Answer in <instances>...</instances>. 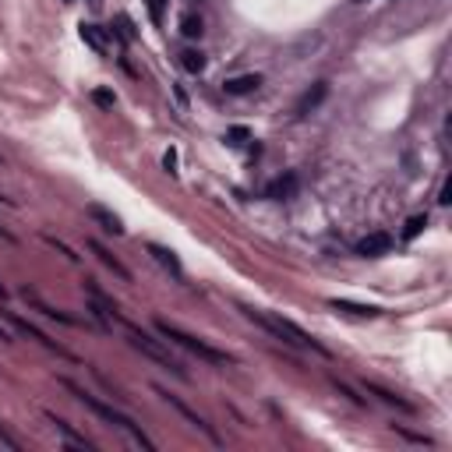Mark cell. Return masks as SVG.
<instances>
[{
  "label": "cell",
  "instance_id": "20",
  "mask_svg": "<svg viewBox=\"0 0 452 452\" xmlns=\"http://www.w3.org/2000/svg\"><path fill=\"white\" fill-rule=\"evenodd\" d=\"M180 64H184V71L201 75V71H205V54H201V50H184V54H180Z\"/></svg>",
  "mask_w": 452,
  "mask_h": 452
},
{
  "label": "cell",
  "instance_id": "5",
  "mask_svg": "<svg viewBox=\"0 0 452 452\" xmlns=\"http://www.w3.org/2000/svg\"><path fill=\"white\" fill-rule=\"evenodd\" d=\"M8 322H11V325H15V329H18L22 336H29V339H36L39 346H46L50 353H57V357H64V360H78V357H75V353H71L68 346H61V343H54V339H50L46 332H39V329H36L32 322H25V318H18L15 311H8Z\"/></svg>",
  "mask_w": 452,
  "mask_h": 452
},
{
  "label": "cell",
  "instance_id": "4",
  "mask_svg": "<svg viewBox=\"0 0 452 452\" xmlns=\"http://www.w3.org/2000/svg\"><path fill=\"white\" fill-rule=\"evenodd\" d=\"M120 329H124L127 343H131L134 350H142L149 360H156L159 368H166V371H170V375H177V378H187V371H184V368H180V364L170 357V350H163V343H159V339H152L149 332H142L138 325H131V322H124V318H120Z\"/></svg>",
  "mask_w": 452,
  "mask_h": 452
},
{
  "label": "cell",
  "instance_id": "28",
  "mask_svg": "<svg viewBox=\"0 0 452 452\" xmlns=\"http://www.w3.org/2000/svg\"><path fill=\"white\" fill-rule=\"evenodd\" d=\"M452 201V187H448V180L441 184V191H438V205H448Z\"/></svg>",
  "mask_w": 452,
  "mask_h": 452
},
{
  "label": "cell",
  "instance_id": "2",
  "mask_svg": "<svg viewBox=\"0 0 452 452\" xmlns=\"http://www.w3.org/2000/svg\"><path fill=\"white\" fill-rule=\"evenodd\" d=\"M244 311V318H251L255 325H262L269 336H276V339H283L287 346H311V350H318V353H329L315 336H308L301 325H294L290 318H283V315H272V311H258V308H241Z\"/></svg>",
  "mask_w": 452,
  "mask_h": 452
},
{
  "label": "cell",
  "instance_id": "29",
  "mask_svg": "<svg viewBox=\"0 0 452 452\" xmlns=\"http://www.w3.org/2000/svg\"><path fill=\"white\" fill-rule=\"evenodd\" d=\"M0 237H4V241H15V234H11V230H4V226H0Z\"/></svg>",
  "mask_w": 452,
  "mask_h": 452
},
{
  "label": "cell",
  "instance_id": "23",
  "mask_svg": "<svg viewBox=\"0 0 452 452\" xmlns=\"http://www.w3.org/2000/svg\"><path fill=\"white\" fill-rule=\"evenodd\" d=\"M43 241H46V244H50V248H57V251H61V255H64V258H68V262H75V265H78V262H82V258H78V255H75V251H71V248H68V244H64V241H57V237H50V234H43Z\"/></svg>",
  "mask_w": 452,
  "mask_h": 452
},
{
  "label": "cell",
  "instance_id": "6",
  "mask_svg": "<svg viewBox=\"0 0 452 452\" xmlns=\"http://www.w3.org/2000/svg\"><path fill=\"white\" fill-rule=\"evenodd\" d=\"M156 396H163V399H166V403H170V406H173V410H177V413H180V417H187V420H191V424H194V427H198V431H205V434H208V438H212V441H219V434H215V431H212V424H205V420H201V417H198V413H194V410H191V406H187V403H180V399H177V396H173V392H166V389H163V385H156Z\"/></svg>",
  "mask_w": 452,
  "mask_h": 452
},
{
  "label": "cell",
  "instance_id": "14",
  "mask_svg": "<svg viewBox=\"0 0 452 452\" xmlns=\"http://www.w3.org/2000/svg\"><path fill=\"white\" fill-rule=\"evenodd\" d=\"M325 96H329V82H315V85H311V89H308V92H304V96L297 99V106H294V113H297V117H304V113H311V110H315V106H318V103H322Z\"/></svg>",
  "mask_w": 452,
  "mask_h": 452
},
{
  "label": "cell",
  "instance_id": "17",
  "mask_svg": "<svg viewBox=\"0 0 452 452\" xmlns=\"http://www.w3.org/2000/svg\"><path fill=\"white\" fill-rule=\"evenodd\" d=\"M329 304H332L336 311L353 315V318H378V315H382V308H375V304H353V301H339V297H332Z\"/></svg>",
  "mask_w": 452,
  "mask_h": 452
},
{
  "label": "cell",
  "instance_id": "1",
  "mask_svg": "<svg viewBox=\"0 0 452 452\" xmlns=\"http://www.w3.org/2000/svg\"><path fill=\"white\" fill-rule=\"evenodd\" d=\"M61 385H64V389H68V392H71V396H75V399H78L82 406H89V410H92L96 417H103L106 424L120 427V431H124V434H127V438H131V441H134L138 448H145V452H152V448H156V445H152V438H149V434H145V431H142V427H138V424H134V420H131L127 413H120L117 406H106V403H99V399H96L92 392L78 389V385H75V382H68V378H61Z\"/></svg>",
  "mask_w": 452,
  "mask_h": 452
},
{
  "label": "cell",
  "instance_id": "22",
  "mask_svg": "<svg viewBox=\"0 0 452 452\" xmlns=\"http://www.w3.org/2000/svg\"><path fill=\"white\" fill-rule=\"evenodd\" d=\"M92 103H96L99 110H113V106H117V96H113L110 89H92Z\"/></svg>",
  "mask_w": 452,
  "mask_h": 452
},
{
  "label": "cell",
  "instance_id": "16",
  "mask_svg": "<svg viewBox=\"0 0 452 452\" xmlns=\"http://www.w3.org/2000/svg\"><path fill=\"white\" fill-rule=\"evenodd\" d=\"M89 251H92V255H99V262H103L110 272H117L124 283H131V269H127V265H120V262H117V258H113V255H110V251H106L99 241H89Z\"/></svg>",
  "mask_w": 452,
  "mask_h": 452
},
{
  "label": "cell",
  "instance_id": "15",
  "mask_svg": "<svg viewBox=\"0 0 452 452\" xmlns=\"http://www.w3.org/2000/svg\"><path fill=\"white\" fill-rule=\"evenodd\" d=\"M364 389H368L371 396H378L385 406H396V410H403V413H417V406H413L410 399H403V396H396V392H389V389H382V385H375V382H364Z\"/></svg>",
  "mask_w": 452,
  "mask_h": 452
},
{
  "label": "cell",
  "instance_id": "12",
  "mask_svg": "<svg viewBox=\"0 0 452 452\" xmlns=\"http://www.w3.org/2000/svg\"><path fill=\"white\" fill-rule=\"evenodd\" d=\"M294 194H297V173H283L265 187V198H272V201H290Z\"/></svg>",
  "mask_w": 452,
  "mask_h": 452
},
{
  "label": "cell",
  "instance_id": "27",
  "mask_svg": "<svg viewBox=\"0 0 452 452\" xmlns=\"http://www.w3.org/2000/svg\"><path fill=\"white\" fill-rule=\"evenodd\" d=\"M163 166H166L170 173H177V152H173V149H170V152L163 156Z\"/></svg>",
  "mask_w": 452,
  "mask_h": 452
},
{
  "label": "cell",
  "instance_id": "33",
  "mask_svg": "<svg viewBox=\"0 0 452 452\" xmlns=\"http://www.w3.org/2000/svg\"><path fill=\"white\" fill-rule=\"evenodd\" d=\"M64 4H75V0H64Z\"/></svg>",
  "mask_w": 452,
  "mask_h": 452
},
{
  "label": "cell",
  "instance_id": "9",
  "mask_svg": "<svg viewBox=\"0 0 452 452\" xmlns=\"http://www.w3.org/2000/svg\"><path fill=\"white\" fill-rule=\"evenodd\" d=\"M46 420H50V424H54V427H57V431L64 434V441H68L71 448H85V452H92V448H96V445H92V441H89L85 434H78V431H75V427H71V424H68L64 417H57L54 410H46Z\"/></svg>",
  "mask_w": 452,
  "mask_h": 452
},
{
  "label": "cell",
  "instance_id": "19",
  "mask_svg": "<svg viewBox=\"0 0 452 452\" xmlns=\"http://www.w3.org/2000/svg\"><path fill=\"white\" fill-rule=\"evenodd\" d=\"M180 36H187V39H198V36H201V15H194V11L180 15Z\"/></svg>",
  "mask_w": 452,
  "mask_h": 452
},
{
  "label": "cell",
  "instance_id": "7",
  "mask_svg": "<svg viewBox=\"0 0 452 452\" xmlns=\"http://www.w3.org/2000/svg\"><path fill=\"white\" fill-rule=\"evenodd\" d=\"M22 297H25V301H29V304H32V308H36L39 315H46V318H54V322H61V325H82V322H78L75 315H68V311H61V308L46 304V301H43V297H39L36 290H29V287L22 290Z\"/></svg>",
  "mask_w": 452,
  "mask_h": 452
},
{
  "label": "cell",
  "instance_id": "11",
  "mask_svg": "<svg viewBox=\"0 0 452 452\" xmlns=\"http://www.w3.org/2000/svg\"><path fill=\"white\" fill-rule=\"evenodd\" d=\"M145 251H149V255H152L173 280H184V265H180V258H177L170 248H163V244H145Z\"/></svg>",
  "mask_w": 452,
  "mask_h": 452
},
{
  "label": "cell",
  "instance_id": "32",
  "mask_svg": "<svg viewBox=\"0 0 452 452\" xmlns=\"http://www.w3.org/2000/svg\"><path fill=\"white\" fill-rule=\"evenodd\" d=\"M353 4H368V0H353Z\"/></svg>",
  "mask_w": 452,
  "mask_h": 452
},
{
  "label": "cell",
  "instance_id": "18",
  "mask_svg": "<svg viewBox=\"0 0 452 452\" xmlns=\"http://www.w3.org/2000/svg\"><path fill=\"white\" fill-rule=\"evenodd\" d=\"M78 36H82V43L92 46L96 54H106V36H103L99 25H85V22H82V25H78Z\"/></svg>",
  "mask_w": 452,
  "mask_h": 452
},
{
  "label": "cell",
  "instance_id": "3",
  "mask_svg": "<svg viewBox=\"0 0 452 452\" xmlns=\"http://www.w3.org/2000/svg\"><path fill=\"white\" fill-rule=\"evenodd\" d=\"M156 332L166 339V343H177V346H184L187 353H194L198 360H205V364H215V368H230V364H237L226 350H215V346H208L205 339H198V336H191V332H184L180 325H173V322H166V318H156Z\"/></svg>",
  "mask_w": 452,
  "mask_h": 452
},
{
  "label": "cell",
  "instance_id": "24",
  "mask_svg": "<svg viewBox=\"0 0 452 452\" xmlns=\"http://www.w3.org/2000/svg\"><path fill=\"white\" fill-rule=\"evenodd\" d=\"M226 142H230V145H244V142H251V131L248 127H230V131H226Z\"/></svg>",
  "mask_w": 452,
  "mask_h": 452
},
{
  "label": "cell",
  "instance_id": "8",
  "mask_svg": "<svg viewBox=\"0 0 452 452\" xmlns=\"http://www.w3.org/2000/svg\"><path fill=\"white\" fill-rule=\"evenodd\" d=\"M389 251H392V237L382 234V230L368 234V237L357 244V255H364V258H382V255H389Z\"/></svg>",
  "mask_w": 452,
  "mask_h": 452
},
{
  "label": "cell",
  "instance_id": "21",
  "mask_svg": "<svg viewBox=\"0 0 452 452\" xmlns=\"http://www.w3.org/2000/svg\"><path fill=\"white\" fill-rule=\"evenodd\" d=\"M424 226H427V215H424V212L410 215V219H406V226H403V241H413V237H420V234H424Z\"/></svg>",
  "mask_w": 452,
  "mask_h": 452
},
{
  "label": "cell",
  "instance_id": "10",
  "mask_svg": "<svg viewBox=\"0 0 452 452\" xmlns=\"http://www.w3.org/2000/svg\"><path fill=\"white\" fill-rule=\"evenodd\" d=\"M85 212H89V219H92V222H99V226H103L106 234H124V222H120V215H117V212H110L106 205H96V201H92Z\"/></svg>",
  "mask_w": 452,
  "mask_h": 452
},
{
  "label": "cell",
  "instance_id": "25",
  "mask_svg": "<svg viewBox=\"0 0 452 452\" xmlns=\"http://www.w3.org/2000/svg\"><path fill=\"white\" fill-rule=\"evenodd\" d=\"M163 11H166V0H149V15L156 25H163Z\"/></svg>",
  "mask_w": 452,
  "mask_h": 452
},
{
  "label": "cell",
  "instance_id": "30",
  "mask_svg": "<svg viewBox=\"0 0 452 452\" xmlns=\"http://www.w3.org/2000/svg\"><path fill=\"white\" fill-rule=\"evenodd\" d=\"M0 339H4V343H11V332H8L4 325H0Z\"/></svg>",
  "mask_w": 452,
  "mask_h": 452
},
{
  "label": "cell",
  "instance_id": "26",
  "mask_svg": "<svg viewBox=\"0 0 452 452\" xmlns=\"http://www.w3.org/2000/svg\"><path fill=\"white\" fill-rule=\"evenodd\" d=\"M0 441H4V445H8V448H15V452H18V448H22V441H18V438H11V434H8V431H4V424H0Z\"/></svg>",
  "mask_w": 452,
  "mask_h": 452
},
{
  "label": "cell",
  "instance_id": "13",
  "mask_svg": "<svg viewBox=\"0 0 452 452\" xmlns=\"http://www.w3.org/2000/svg\"><path fill=\"white\" fill-rule=\"evenodd\" d=\"M258 85H262V75H255V71H251V75L226 78V82H222V92H226V96H248V92H255Z\"/></svg>",
  "mask_w": 452,
  "mask_h": 452
},
{
  "label": "cell",
  "instance_id": "31",
  "mask_svg": "<svg viewBox=\"0 0 452 452\" xmlns=\"http://www.w3.org/2000/svg\"><path fill=\"white\" fill-rule=\"evenodd\" d=\"M0 301H8V290L4 287H0Z\"/></svg>",
  "mask_w": 452,
  "mask_h": 452
}]
</instances>
